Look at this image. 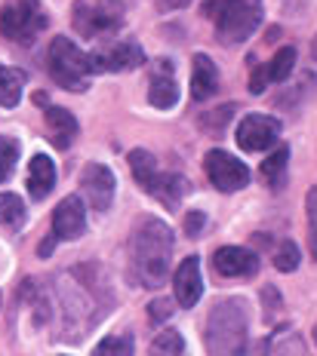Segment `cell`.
I'll list each match as a JSON object with an SVG mask.
<instances>
[{"label":"cell","instance_id":"obj_7","mask_svg":"<svg viewBox=\"0 0 317 356\" xmlns=\"http://www.w3.org/2000/svg\"><path fill=\"white\" fill-rule=\"evenodd\" d=\"M203 169H206V178H210L219 191H240V188H247L249 184L247 163H240L238 157H231V154L219 151V147L206 154Z\"/></svg>","mask_w":317,"mask_h":356},{"label":"cell","instance_id":"obj_12","mask_svg":"<svg viewBox=\"0 0 317 356\" xmlns=\"http://www.w3.org/2000/svg\"><path fill=\"white\" fill-rule=\"evenodd\" d=\"M173 292L182 307H194L203 295V277H201V261L194 255L185 258L173 273Z\"/></svg>","mask_w":317,"mask_h":356},{"label":"cell","instance_id":"obj_18","mask_svg":"<svg viewBox=\"0 0 317 356\" xmlns=\"http://www.w3.org/2000/svg\"><path fill=\"white\" fill-rule=\"evenodd\" d=\"M130 169H132V175H136V181L142 184L148 194L157 188L160 169H157V160H154L148 151H130Z\"/></svg>","mask_w":317,"mask_h":356},{"label":"cell","instance_id":"obj_8","mask_svg":"<svg viewBox=\"0 0 317 356\" xmlns=\"http://www.w3.org/2000/svg\"><path fill=\"white\" fill-rule=\"evenodd\" d=\"M86 62H90V74L93 71H132L145 62V53L136 40H117L111 47L90 53Z\"/></svg>","mask_w":317,"mask_h":356},{"label":"cell","instance_id":"obj_15","mask_svg":"<svg viewBox=\"0 0 317 356\" xmlns=\"http://www.w3.org/2000/svg\"><path fill=\"white\" fill-rule=\"evenodd\" d=\"M148 102L154 108H173L179 102V86L169 74V62H157V71H154V80L148 86Z\"/></svg>","mask_w":317,"mask_h":356},{"label":"cell","instance_id":"obj_13","mask_svg":"<svg viewBox=\"0 0 317 356\" xmlns=\"http://www.w3.org/2000/svg\"><path fill=\"white\" fill-rule=\"evenodd\" d=\"M212 267H216L219 277H253L259 270V261L249 249L240 246H222L212 258Z\"/></svg>","mask_w":317,"mask_h":356},{"label":"cell","instance_id":"obj_4","mask_svg":"<svg viewBox=\"0 0 317 356\" xmlns=\"http://www.w3.org/2000/svg\"><path fill=\"white\" fill-rule=\"evenodd\" d=\"M47 68H49V77L59 86L71 89V92H84L90 86V62H86V53H80V47L75 40H68V37H56L49 43Z\"/></svg>","mask_w":317,"mask_h":356},{"label":"cell","instance_id":"obj_19","mask_svg":"<svg viewBox=\"0 0 317 356\" xmlns=\"http://www.w3.org/2000/svg\"><path fill=\"white\" fill-rule=\"evenodd\" d=\"M185 191H188V181H185L182 175H176V172H160V181H157V188L151 191V197H157L164 206L176 209V206H179V200L185 197Z\"/></svg>","mask_w":317,"mask_h":356},{"label":"cell","instance_id":"obj_17","mask_svg":"<svg viewBox=\"0 0 317 356\" xmlns=\"http://www.w3.org/2000/svg\"><path fill=\"white\" fill-rule=\"evenodd\" d=\"M56 184V166L49 157H43V154H38V157H31V163H28V191H31L34 200H43L53 191Z\"/></svg>","mask_w":317,"mask_h":356},{"label":"cell","instance_id":"obj_6","mask_svg":"<svg viewBox=\"0 0 317 356\" xmlns=\"http://www.w3.org/2000/svg\"><path fill=\"white\" fill-rule=\"evenodd\" d=\"M75 28L80 37H102L123 25V6L117 0H77Z\"/></svg>","mask_w":317,"mask_h":356},{"label":"cell","instance_id":"obj_20","mask_svg":"<svg viewBox=\"0 0 317 356\" xmlns=\"http://www.w3.org/2000/svg\"><path fill=\"white\" fill-rule=\"evenodd\" d=\"M286 166H290V151H286V147H277V151L262 163V178H265V184H268V188H275V191L284 188V181H286Z\"/></svg>","mask_w":317,"mask_h":356},{"label":"cell","instance_id":"obj_16","mask_svg":"<svg viewBox=\"0 0 317 356\" xmlns=\"http://www.w3.org/2000/svg\"><path fill=\"white\" fill-rule=\"evenodd\" d=\"M47 129H49V138H53V145L59 151H65V147H71L77 136V120L71 111L65 108H47Z\"/></svg>","mask_w":317,"mask_h":356},{"label":"cell","instance_id":"obj_14","mask_svg":"<svg viewBox=\"0 0 317 356\" xmlns=\"http://www.w3.org/2000/svg\"><path fill=\"white\" fill-rule=\"evenodd\" d=\"M219 89V68L212 65L210 56L197 53L194 56V71H191V95L197 102H206L210 95H216Z\"/></svg>","mask_w":317,"mask_h":356},{"label":"cell","instance_id":"obj_28","mask_svg":"<svg viewBox=\"0 0 317 356\" xmlns=\"http://www.w3.org/2000/svg\"><path fill=\"white\" fill-rule=\"evenodd\" d=\"M305 209H308V243H311V255L317 258V188L308 191Z\"/></svg>","mask_w":317,"mask_h":356},{"label":"cell","instance_id":"obj_22","mask_svg":"<svg viewBox=\"0 0 317 356\" xmlns=\"http://www.w3.org/2000/svg\"><path fill=\"white\" fill-rule=\"evenodd\" d=\"M296 68V49L293 47H284L277 49V56L271 58L268 65H265V77H268V83H280V80H286Z\"/></svg>","mask_w":317,"mask_h":356},{"label":"cell","instance_id":"obj_29","mask_svg":"<svg viewBox=\"0 0 317 356\" xmlns=\"http://www.w3.org/2000/svg\"><path fill=\"white\" fill-rule=\"evenodd\" d=\"M203 225H206V215H203L201 209H194V212L185 215V234H188V236H197Z\"/></svg>","mask_w":317,"mask_h":356},{"label":"cell","instance_id":"obj_9","mask_svg":"<svg viewBox=\"0 0 317 356\" xmlns=\"http://www.w3.org/2000/svg\"><path fill=\"white\" fill-rule=\"evenodd\" d=\"M277 136H280V123L268 114H247L238 126V145L247 154L268 151L277 142Z\"/></svg>","mask_w":317,"mask_h":356},{"label":"cell","instance_id":"obj_26","mask_svg":"<svg viewBox=\"0 0 317 356\" xmlns=\"http://www.w3.org/2000/svg\"><path fill=\"white\" fill-rule=\"evenodd\" d=\"M275 267L280 273H293L299 267V246L293 240H284L275 252Z\"/></svg>","mask_w":317,"mask_h":356},{"label":"cell","instance_id":"obj_30","mask_svg":"<svg viewBox=\"0 0 317 356\" xmlns=\"http://www.w3.org/2000/svg\"><path fill=\"white\" fill-rule=\"evenodd\" d=\"M265 86H268V77H265V65H262V68H256V71H253V80H249V89H253L256 95H262V92H265Z\"/></svg>","mask_w":317,"mask_h":356},{"label":"cell","instance_id":"obj_1","mask_svg":"<svg viewBox=\"0 0 317 356\" xmlns=\"http://www.w3.org/2000/svg\"><path fill=\"white\" fill-rule=\"evenodd\" d=\"M132 270L145 286H157L169 273V258H173V234L160 218H142L132 231L130 240Z\"/></svg>","mask_w":317,"mask_h":356},{"label":"cell","instance_id":"obj_31","mask_svg":"<svg viewBox=\"0 0 317 356\" xmlns=\"http://www.w3.org/2000/svg\"><path fill=\"white\" fill-rule=\"evenodd\" d=\"M169 307H173V304H169V301H154L151 304V320H167V316H169Z\"/></svg>","mask_w":317,"mask_h":356},{"label":"cell","instance_id":"obj_23","mask_svg":"<svg viewBox=\"0 0 317 356\" xmlns=\"http://www.w3.org/2000/svg\"><path fill=\"white\" fill-rule=\"evenodd\" d=\"M19 163V142L13 136H0V184L13 175Z\"/></svg>","mask_w":317,"mask_h":356},{"label":"cell","instance_id":"obj_32","mask_svg":"<svg viewBox=\"0 0 317 356\" xmlns=\"http://www.w3.org/2000/svg\"><path fill=\"white\" fill-rule=\"evenodd\" d=\"M53 249H56V240H53V236H47V240L40 243V249H38V252H40L43 258H47V255H53Z\"/></svg>","mask_w":317,"mask_h":356},{"label":"cell","instance_id":"obj_11","mask_svg":"<svg viewBox=\"0 0 317 356\" xmlns=\"http://www.w3.org/2000/svg\"><path fill=\"white\" fill-rule=\"evenodd\" d=\"M86 231V212L80 197H65L53 212V236L59 240H77Z\"/></svg>","mask_w":317,"mask_h":356},{"label":"cell","instance_id":"obj_33","mask_svg":"<svg viewBox=\"0 0 317 356\" xmlns=\"http://www.w3.org/2000/svg\"><path fill=\"white\" fill-rule=\"evenodd\" d=\"M188 0H164V6H185Z\"/></svg>","mask_w":317,"mask_h":356},{"label":"cell","instance_id":"obj_34","mask_svg":"<svg viewBox=\"0 0 317 356\" xmlns=\"http://www.w3.org/2000/svg\"><path fill=\"white\" fill-rule=\"evenodd\" d=\"M314 56H317V43H314Z\"/></svg>","mask_w":317,"mask_h":356},{"label":"cell","instance_id":"obj_3","mask_svg":"<svg viewBox=\"0 0 317 356\" xmlns=\"http://www.w3.org/2000/svg\"><path fill=\"white\" fill-rule=\"evenodd\" d=\"M206 13L216 22V34L225 43H240L259 28L262 22V0H212Z\"/></svg>","mask_w":317,"mask_h":356},{"label":"cell","instance_id":"obj_24","mask_svg":"<svg viewBox=\"0 0 317 356\" xmlns=\"http://www.w3.org/2000/svg\"><path fill=\"white\" fill-rule=\"evenodd\" d=\"M25 218V203L22 197L16 194H0V225L3 227H13Z\"/></svg>","mask_w":317,"mask_h":356},{"label":"cell","instance_id":"obj_10","mask_svg":"<svg viewBox=\"0 0 317 356\" xmlns=\"http://www.w3.org/2000/svg\"><path fill=\"white\" fill-rule=\"evenodd\" d=\"M80 188H84V194H86V200H90V206L95 212H105L114 200L111 169L102 166V163H90V166L84 169V175H80Z\"/></svg>","mask_w":317,"mask_h":356},{"label":"cell","instance_id":"obj_21","mask_svg":"<svg viewBox=\"0 0 317 356\" xmlns=\"http://www.w3.org/2000/svg\"><path fill=\"white\" fill-rule=\"evenodd\" d=\"M22 83H25V74L0 65V108H16L19 105Z\"/></svg>","mask_w":317,"mask_h":356},{"label":"cell","instance_id":"obj_5","mask_svg":"<svg viewBox=\"0 0 317 356\" xmlns=\"http://www.w3.org/2000/svg\"><path fill=\"white\" fill-rule=\"evenodd\" d=\"M47 28V13L40 0H6L0 10V34L6 40L31 43Z\"/></svg>","mask_w":317,"mask_h":356},{"label":"cell","instance_id":"obj_27","mask_svg":"<svg viewBox=\"0 0 317 356\" xmlns=\"http://www.w3.org/2000/svg\"><path fill=\"white\" fill-rule=\"evenodd\" d=\"M182 335L179 332H164V335H157V341H154L151 353L154 356H179L182 353Z\"/></svg>","mask_w":317,"mask_h":356},{"label":"cell","instance_id":"obj_2","mask_svg":"<svg viewBox=\"0 0 317 356\" xmlns=\"http://www.w3.org/2000/svg\"><path fill=\"white\" fill-rule=\"evenodd\" d=\"M247 304L228 298L212 307L210 325H206V344L216 356H243L247 353Z\"/></svg>","mask_w":317,"mask_h":356},{"label":"cell","instance_id":"obj_25","mask_svg":"<svg viewBox=\"0 0 317 356\" xmlns=\"http://www.w3.org/2000/svg\"><path fill=\"white\" fill-rule=\"evenodd\" d=\"M93 356H132V335H111L93 350Z\"/></svg>","mask_w":317,"mask_h":356}]
</instances>
